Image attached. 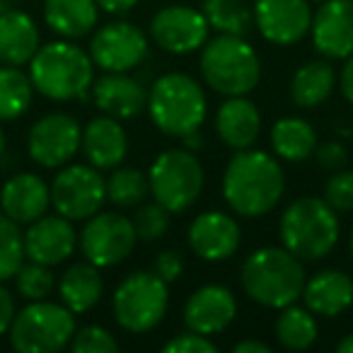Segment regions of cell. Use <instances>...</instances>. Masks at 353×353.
<instances>
[{"label": "cell", "instance_id": "cell-35", "mask_svg": "<svg viewBox=\"0 0 353 353\" xmlns=\"http://www.w3.org/2000/svg\"><path fill=\"white\" fill-rule=\"evenodd\" d=\"M15 285H17V293L32 303V300L49 298L56 285V279H54V274H51V266L30 259V264H22L20 269H17Z\"/></svg>", "mask_w": 353, "mask_h": 353}, {"label": "cell", "instance_id": "cell-16", "mask_svg": "<svg viewBox=\"0 0 353 353\" xmlns=\"http://www.w3.org/2000/svg\"><path fill=\"white\" fill-rule=\"evenodd\" d=\"M312 44L327 61L353 54V0H324L312 15Z\"/></svg>", "mask_w": 353, "mask_h": 353}, {"label": "cell", "instance_id": "cell-20", "mask_svg": "<svg viewBox=\"0 0 353 353\" xmlns=\"http://www.w3.org/2000/svg\"><path fill=\"white\" fill-rule=\"evenodd\" d=\"M51 206V187L34 172H22L0 189V208L17 225H30L46 216Z\"/></svg>", "mask_w": 353, "mask_h": 353}, {"label": "cell", "instance_id": "cell-13", "mask_svg": "<svg viewBox=\"0 0 353 353\" xmlns=\"http://www.w3.org/2000/svg\"><path fill=\"white\" fill-rule=\"evenodd\" d=\"M208 20L192 6H165L150 20V39L174 56L194 54L208 41Z\"/></svg>", "mask_w": 353, "mask_h": 353}, {"label": "cell", "instance_id": "cell-18", "mask_svg": "<svg viewBox=\"0 0 353 353\" xmlns=\"http://www.w3.org/2000/svg\"><path fill=\"white\" fill-rule=\"evenodd\" d=\"M240 225L230 213L206 211L189 225L187 242L192 252L203 261H225L240 247Z\"/></svg>", "mask_w": 353, "mask_h": 353}, {"label": "cell", "instance_id": "cell-36", "mask_svg": "<svg viewBox=\"0 0 353 353\" xmlns=\"http://www.w3.org/2000/svg\"><path fill=\"white\" fill-rule=\"evenodd\" d=\"M131 221L141 242H155L160 237H165V232L170 230V211L157 201L141 203Z\"/></svg>", "mask_w": 353, "mask_h": 353}, {"label": "cell", "instance_id": "cell-44", "mask_svg": "<svg viewBox=\"0 0 353 353\" xmlns=\"http://www.w3.org/2000/svg\"><path fill=\"white\" fill-rule=\"evenodd\" d=\"M99 6V10L109 12V15H123V12L133 10V6H138V0H94Z\"/></svg>", "mask_w": 353, "mask_h": 353}, {"label": "cell", "instance_id": "cell-24", "mask_svg": "<svg viewBox=\"0 0 353 353\" xmlns=\"http://www.w3.org/2000/svg\"><path fill=\"white\" fill-rule=\"evenodd\" d=\"M216 133L232 150H247L254 145L261 133V114L254 102L242 97H228L218 107L216 114Z\"/></svg>", "mask_w": 353, "mask_h": 353}, {"label": "cell", "instance_id": "cell-41", "mask_svg": "<svg viewBox=\"0 0 353 353\" xmlns=\"http://www.w3.org/2000/svg\"><path fill=\"white\" fill-rule=\"evenodd\" d=\"M314 157H317V165L327 172H339L346 167L348 162V152L346 148L339 141H327L322 145L314 148Z\"/></svg>", "mask_w": 353, "mask_h": 353}, {"label": "cell", "instance_id": "cell-48", "mask_svg": "<svg viewBox=\"0 0 353 353\" xmlns=\"http://www.w3.org/2000/svg\"><path fill=\"white\" fill-rule=\"evenodd\" d=\"M6 152V133H3V126H0V157Z\"/></svg>", "mask_w": 353, "mask_h": 353}, {"label": "cell", "instance_id": "cell-32", "mask_svg": "<svg viewBox=\"0 0 353 353\" xmlns=\"http://www.w3.org/2000/svg\"><path fill=\"white\" fill-rule=\"evenodd\" d=\"M201 12L206 15L208 27L221 34L245 37L254 22V15L242 0H203Z\"/></svg>", "mask_w": 353, "mask_h": 353}, {"label": "cell", "instance_id": "cell-5", "mask_svg": "<svg viewBox=\"0 0 353 353\" xmlns=\"http://www.w3.org/2000/svg\"><path fill=\"white\" fill-rule=\"evenodd\" d=\"M281 242L300 261L324 259L336 247L341 225L327 201L317 196H300L281 216Z\"/></svg>", "mask_w": 353, "mask_h": 353}, {"label": "cell", "instance_id": "cell-29", "mask_svg": "<svg viewBox=\"0 0 353 353\" xmlns=\"http://www.w3.org/2000/svg\"><path fill=\"white\" fill-rule=\"evenodd\" d=\"M271 148L281 160L303 162L317 148V133L312 123L300 117H283L271 128Z\"/></svg>", "mask_w": 353, "mask_h": 353}, {"label": "cell", "instance_id": "cell-12", "mask_svg": "<svg viewBox=\"0 0 353 353\" xmlns=\"http://www.w3.org/2000/svg\"><path fill=\"white\" fill-rule=\"evenodd\" d=\"M83 131L75 117L65 112H54L34 121L27 136V152L37 165L46 170L63 167L78 155Z\"/></svg>", "mask_w": 353, "mask_h": 353}, {"label": "cell", "instance_id": "cell-25", "mask_svg": "<svg viewBox=\"0 0 353 353\" xmlns=\"http://www.w3.org/2000/svg\"><path fill=\"white\" fill-rule=\"evenodd\" d=\"M39 46V27L27 12L15 8L0 12V63L22 68Z\"/></svg>", "mask_w": 353, "mask_h": 353}, {"label": "cell", "instance_id": "cell-42", "mask_svg": "<svg viewBox=\"0 0 353 353\" xmlns=\"http://www.w3.org/2000/svg\"><path fill=\"white\" fill-rule=\"evenodd\" d=\"M15 314H17L15 298H12V293L3 285V281H0V336L10 332V324H12V319H15Z\"/></svg>", "mask_w": 353, "mask_h": 353}, {"label": "cell", "instance_id": "cell-26", "mask_svg": "<svg viewBox=\"0 0 353 353\" xmlns=\"http://www.w3.org/2000/svg\"><path fill=\"white\" fill-rule=\"evenodd\" d=\"M94 0H44V22L61 39H80L97 25Z\"/></svg>", "mask_w": 353, "mask_h": 353}, {"label": "cell", "instance_id": "cell-50", "mask_svg": "<svg viewBox=\"0 0 353 353\" xmlns=\"http://www.w3.org/2000/svg\"><path fill=\"white\" fill-rule=\"evenodd\" d=\"M307 3H324V0H307Z\"/></svg>", "mask_w": 353, "mask_h": 353}, {"label": "cell", "instance_id": "cell-27", "mask_svg": "<svg viewBox=\"0 0 353 353\" xmlns=\"http://www.w3.org/2000/svg\"><path fill=\"white\" fill-rule=\"evenodd\" d=\"M102 276L99 269L90 261H78L73 264L63 276H61L59 283V293H61V303L75 314H85L99 303L102 298Z\"/></svg>", "mask_w": 353, "mask_h": 353}, {"label": "cell", "instance_id": "cell-8", "mask_svg": "<svg viewBox=\"0 0 353 353\" xmlns=\"http://www.w3.org/2000/svg\"><path fill=\"white\" fill-rule=\"evenodd\" d=\"M75 329V312L63 303L32 300L15 314L8 336L17 353H56L68 346Z\"/></svg>", "mask_w": 353, "mask_h": 353}, {"label": "cell", "instance_id": "cell-4", "mask_svg": "<svg viewBox=\"0 0 353 353\" xmlns=\"http://www.w3.org/2000/svg\"><path fill=\"white\" fill-rule=\"evenodd\" d=\"M148 114L157 131L184 138L206 121L208 102L203 88L187 73H165L148 92Z\"/></svg>", "mask_w": 353, "mask_h": 353}, {"label": "cell", "instance_id": "cell-49", "mask_svg": "<svg viewBox=\"0 0 353 353\" xmlns=\"http://www.w3.org/2000/svg\"><path fill=\"white\" fill-rule=\"evenodd\" d=\"M351 256H353V232H351Z\"/></svg>", "mask_w": 353, "mask_h": 353}, {"label": "cell", "instance_id": "cell-47", "mask_svg": "<svg viewBox=\"0 0 353 353\" xmlns=\"http://www.w3.org/2000/svg\"><path fill=\"white\" fill-rule=\"evenodd\" d=\"M336 351H339V353H353V334L343 336L341 341L336 343Z\"/></svg>", "mask_w": 353, "mask_h": 353}, {"label": "cell", "instance_id": "cell-15", "mask_svg": "<svg viewBox=\"0 0 353 353\" xmlns=\"http://www.w3.org/2000/svg\"><path fill=\"white\" fill-rule=\"evenodd\" d=\"M254 25L259 34L271 44H298L310 34L312 8L307 0H256Z\"/></svg>", "mask_w": 353, "mask_h": 353}, {"label": "cell", "instance_id": "cell-30", "mask_svg": "<svg viewBox=\"0 0 353 353\" xmlns=\"http://www.w3.org/2000/svg\"><path fill=\"white\" fill-rule=\"evenodd\" d=\"M276 339L288 351H305L317 341V319L307 307L285 305L274 324Z\"/></svg>", "mask_w": 353, "mask_h": 353}, {"label": "cell", "instance_id": "cell-23", "mask_svg": "<svg viewBox=\"0 0 353 353\" xmlns=\"http://www.w3.org/2000/svg\"><path fill=\"white\" fill-rule=\"evenodd\" d=\"M303 303L317 317H339L353 305V281L348 274L327 269L305 281Z\"/></svg>", "mask_w": 353, "mask_h": 353}, {"label": "cell", "instance_id": "cell-10", "mask_svg": "<svg viewBox=\"0 0 353 353\" xmlns=\"http://www.w3.org/2000/svg\"><path fill=\"white\" fill-rule=\"evenodd\" d=\"M107 201V179L92 165H63L51 184V206L68 221H88Z\"/></svg>", "mask_w": 353, "mask_h": 353}, {"label": "cell", "instance_id": "cell-17", "mask_svg": "<svg viewBox=\"0 0 353 353\" xmlns=\"http://www.w3.org/2000/svg\"><path fill=\"white\" fill-rule=\"evenodd\" d=\"M237 317V300L228 285L208 283L201 285L189 295L184 305V324L187 329L199 334H221L235 322Z\"/></svg>", "mask_w": 353, "mask_h": 353}, {"label": "cell", "instance_id": "cell-46", "mask_svg": "<svg viewBox=\"0 0 353 353\" xmlns=\"http://www.w3.org/2000/svg\"><path fill=\"white\" fill-rule=\"evenodd\" d=\"M182 143H184V148L187 150H199V148L203 145V136H201V128L199 131H192V133H187V136L182 138Z\"/></svg>", "mask_w": 353, "mask_h": 353}, {"label": "cell", "instance_id": "cell-21", "mask_svg": "<svg viewBox=\"0 0 353 353\" xmlns=\"http://www.w3.org/2000/svg\"><path fill=\"white\" fill-rule=\"evenodd\" d=\"M83 155L92 167L102 170H114L126 160L128 152V136L123 131L121 121L114 117H94L83 128Z\"/></svg>", "mask_w": 353, "mask_h": 353}, {"label": "cell", "instance_id": "cell-33", "mask_svg": "<svg viewBox=\"0 0 353 353\" xmlns=\"http://www.w3.org/2000/svg\"><path fill=\"white\" fill-rule=\"evenodd\" d=\"M150 194V184L148 176L141 170L133 167H114L112 176L107 179V201H112L114 206H141L143 199H148Z\"/></svg>", "mask_w": 353, "mask_h": 353}, {"label": "cell", "instance_id": "cell-45", "mask_svg": "<svg viewBox=\"0 0 353 353\" xmlns=\"http://www.w3.org/2000/svg\"><path fill=\"white\" fill-rule=\"evenodd\" d=\"M271 348L264 341H256V339H245V341L235 343L232 353H269Z\"/></svg>", "mask_w": 353, "mask_h": 353}, {"label": "cell", "instance_id": "cell-3", "mask_svg": "<svg viewBox=\"0 0 353 353\" xmlns=\"http://www.w3.org/2000/svg\"><path fill=\"white\" fill-rule=\"evenodd\" d=\"M30 80L34 92L54 102L83 99L94 83V63L90 54L70 39L49 41L39 46L30 61Z\"/></svg>", "mask_w": 353, "mask_h": 353}, {"label": "cell", "instance_id": "cell-9", "mask_svg": "<svg viewBox=\"0 0 353 353\" xmlns=\"http://www.w3.org/2000/svg\"><path fill=\"white\" fill-rule=\"evenodd\" d=\"M203 167L187 148H170L160 152L148 172L150 196L170 213H184L196 203L203 189Z\"/></svg>", "mask_w": 353, "mask_h": 353}, {"label": "cell", "instance_id": "cell-31", "mask_svg": "<svg viewBox=\"0 0 353 353\" xmlns=\"http://www.w3.org/2000/svg\"><path fill=\"white\" fill-rule=\"evenodd\" d=\"M34 85L17 65H0V121H15L30 109Z\"/></svg>", "mask_w": 353, "mask_h": 353}, {"label": "cell", "instance_id": "cell-43", "mask_svg": "<svg viewBox=\"0 0 353 353\" xmlns=\"http://www.w3.org/2000/svg\"><path fill=\"white\" fill-rule=\"evenodd\" d=\"M339 88H341V94L346 97V102L353 107V54L343 63L341 75H339Z\"/></svg>", "mask_w": 353, "mask_h": 353}, {"label": "cell", "instance_id": "cell-22", "mask_svg": "<svg viewBox=\"0 0 353 353\" xmlns=\"http://www.w3.org/2000/svg\"><path fill=\"white\" fill-rule=\"evenodd\" d=\"M92 97L99 112L119 119V121L138 117L148 107L145 88L126 73H107L94 80Z\"/></svg>", "mask_w": 353, "mask_h": 353}, {"label": "cell", "instance_id": "cell-1", "mask_svg": "<svg viewBox=\"0 0 353 353\" xmlns=\"http://www.w3.org/2000/svg\"><path fill=\"white\" fill-rule=\"evenodd\" d=\"M285 192V174L279 160L264 150H237L223 174V199L240 218L271 213Z\"/></svg>", "mask_w": 353, "mask_h": 353}, {"label": "cell", "instance_id": "cell-38", "mask_svg": "<svg viewBox=\"0 0 353 353\" xmlns=\"http://www.w3.org/2000/svg\"><path fill=\"white\" fill-rule=\"evenodd\" d=\"M324 201L336 213H351L353 211V172L339 170L332 174L324 184Z\"/></svg>", "mask_w": 353, "mask_h": 353}, {"label": "cell", "instance_id": "cell-2", "mask_svg": "<svg viewBox=\"0 0 353 353\" xmlns=\"http://www.w3.org/2000/svg\"><path fill=\"white\" fill-rule=\"evenodd\" d=\"M247 298L261 307L281 310L303 298L305 266L285 247H261L252 252L240 269Z\"/></svg>", "mask_w": 353, "mask_h": 353}, {"label": "cell", "instance_id": "cell-28", "mask_svg": "<svg viewBox=\"0 0 353 353\" xmlns=\"http://www.w3.org/2000/svg\"><path fill=\"white\" fill-rule=\"evenodd\" d=\"M336 85V73L329 61H310L300 65L290 80V99L300 109H314L327 102Z\"/></svg>", "mask_w": 353, "mask_h": 353}, {"label": "cell", "instance_id": "cell-14", "mask_svg": "<svg viewBox=\"0 0 353 353\" xmlns=\"http://www.w3.org/2000/svg\"><path fill=\"white\" fill-rule=\"evenodd\" d=\"M148 56V37L131 22H109L90 41V59L104 73H128Z\"/></svg>", "mask_w": 353, "mask_h": 353}, {"label": "cell", "instance_id": "cell-11", "mask_svg": "<svg viewBox=\"0 0 353 353\" xmlns=\"http://www.w3.org/2000/svg\"><path fill=\"white\" fill-rule=\"evenodd\" d=\"M136 228L121 213H94L80 232V252L97 269L121 264L136 250Z\"/></svg>", "mask_w": 353, "mask_h": 353}, {"label": "cell", "instance_id": "cell-39", "mask_svg": "<svg viewBox=\"0 0 353 353\" xmlns=\"http://www.w3.org/2000/svg\"><path fill=\"white\" fill-rule=\"evenodd\" d=\"M165 353H216V343L211 341V336L199 332H184L179 336H172L170 341L162 346Z\"/></svg>", "mask_w": 353, "mask_h": 353}, {"label": "cell", "instance_id": "cell-34", "mask_svg": "<svg viewBox=\"0 0 353 353\" xmlns=\"http://www.w3.org/2000/svg\"><path fill=\"white\" fill-rule=\"evenodd\" d=\"M22 264H25V235L12 218L0 213V281L15 279Z\"/></svg>", "mask_w": 353, "mask_h": 353}, {"label": "cell", "instance_id": "cell-19", "mask_svg": "<svg viewBox=\"0 0 353 353\" xmlns=\"http://www.w3.org/2000/svg\"><path fill=\"white\" fill-rule=\"evenodd\" d=\"M75 247H78V232L73 221L63 218L61 213L37 218L25 232V256L46 266H56L73 256Z\"/></svg>", "mask_w": 353, "mask_h": 353}, {"label": "cell", "instance_id": "cell-40", "mask_svg": "<svg viewBox=\"0 0 353 353\" xmlns=\"http://www.w3.org/2000/svg\"><path fill=\"white\" fill-rule=\"evenodd\" d=\"M152 271L160 276L165 283H174V281L182 279L184 274V256L176 250H165L155 256V264H152Z\"/></svg>", "mask_w": 353, "mask_h": 353}, {"label": "cell", "instance_id": "cell-37", "mask_svg": "<svg viewBox=\"0 0 353 353\" xmlns=\"http://www.w3.org/2000/svg\"><path fill=\"white\" fill-rule=\"evenodd\" d=\"M70 351L73 353H114L119 351V341L99 324H88V327L75 329L70 339Z\"/></svg>", "mask_w": 353, "mask_h": 353}, {"label": "cell", "instance_id": "cell-6", "mask_svg": "<svg viewBox=\"0 0 353 353\" xmlns=\"http://www.w3.org/2000/svg\"><path fill=\"white\" fill-rule=\"evenodd\" d=\"M201 75L208 88L225 97L250 94L261 80V63L245 37L221 34L201 46Z\"/></svg>", "mask_w": 353, "mask_h": 353}, {"label": "cell", "instance_id": "cell-7", "mask_svg": "<svg viewBox=\"0 0 353 353\" xmlns=\"http://www.w3.org/2000/svg\"><path fill=\"white\" fill-rule=\"evenodd\" d=\"M170 307V283L155 271H133L112 295L114 319L131 334H148L162 324Z\"/></svg>", "mask_w": 353, "mask_h": 353}]
</instances>
